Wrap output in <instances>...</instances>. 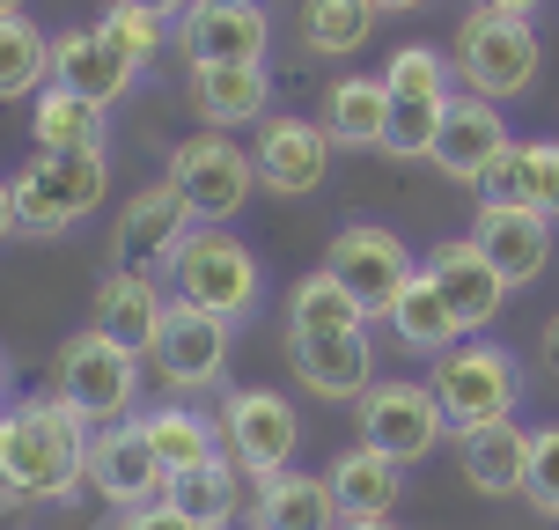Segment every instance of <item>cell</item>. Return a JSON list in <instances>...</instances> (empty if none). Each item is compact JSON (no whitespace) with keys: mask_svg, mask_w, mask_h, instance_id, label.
Instances as JSON below:
<instances>
[{"mask_svg":"<svg viewBox=\"0 0 559 530\" xmlns=\"http://www.w3.org/2000/svg\"><path fill=\"white\" fill-rule=\"evenodd\" d=\"M0 15H23V0H0Z\"/></svg>","mask_w":559,"mask_h":530,"instance_id":"obj_46","label":"cell"},{"mask_svg":"<svg viewBox=\"0 0 559 530\" xmlns=\"http://www.w3.org/2000/svg\"><path fill=\"white\" fill-rule=\"evenodd\" d=\"M442 111H449V104H391L383 155H397V163H419V155L435 148V133H442Z\"/></svg>","mask_w":559,"mask_h":530,"instance_id":"obj_36","label":"cell"},{"mask_svg":"<svg viewBox=\"0 0 559 530\" xmlns=\"http://www.w3.org/2000/svg\"><path fill=\"white\" fill-rule=\"evenodd\" d=\"M52 82L74 89V96H88L96 111H111L118 96L140 82V67L104 45V30H59L52 37Z\"/></svg>","mask_w":559,"mask_h":530,"instance_id":"obj_22","label":"cell"},{"mask_svg":"<svg viewBox=\"0 0 559 530\" xmlns=\"http://www.w3.org/2000/svg\"><path fill=\"white\" fill-rule=\"evenodd\" d=\"M37 148L45 155H74V148H104V111L88 104V96H74V89L45 82L37 89Z\"/></svg>","mask_w":559,"mask_h":530,"instance_id":"obj_33","label":"cell"},{"mask_svg":"<svg viewBox=\"0 0 559 530\" xmlns=\"http://www.w3.org/2000/svg\"><path fill=\"white\" fill-rule=\"evenodd\" d=\"M169 185L185 199L192 228H228L243 214V199L258 192V163H251V148H236L228 133H192L169 155Z\"/></svg>","mask_w":559,"mask_h":530,"instance_id":"obj_7","label":"cell"},{"mask_svg":"<svg viewBox=\"0 0 559 530\" xmlns=\"http://www.w3.org/2000/svg\"><path fill=\"white\" fill-rule=\"evenodd\" d=\"M177 295H163V280L147 273V266H111V273L96 280V295H88V325L104 339H118L126 354H155V339H163V317Z\"/></svg>","mask_w":559,"mask_h":530,"instance_id":"obj_15","label":"cell"},{"mask_svg":"<svg viewBox=\"0 0 559 530\" xmlns=\"http://www.w3.org/2000/svg\"><path fill=\"white\" fill-rule=\"evenodd\" d=\"M472 244L478 258L508 280V295L515 287H531L545 266H552V222L537 214V207H508V199H478V222H472Z\"/></svg>","mask_w":559,"mask_h":530,"instance_id":"obj_16","label":"cell"},{"mask_svg":"<svg viewBox=\"0 0 559 530\" xmlns=\"http://www.w3.org/2000/svg\"><path fill=\"white\" fill-rule=\"evenodd\" d=\"M45 82H52V37L29 15H0V104H15Z\"/></svg>","mask_w":559,"mask_h":530,"instance_id":"obj_34","label":"cell"},{"mask_svg":"<svg viewBox=\"0 0 559 530\" xmlns=\"http://www.w3.org/2000/svg\"><path fill=\"white\" fill-rule=\"evenodd\" d=\"M545 368H552V384H559V317L545 325Z\"/></svg>","mask_w":559,"mask_h":530,"instance_id":"obj_44","label":"cell"},{"mask_svg":"<svg viewBox=\"0 0 559 530\" xmlns=\"http://www.w3.org/2000/svg\"><path fill=\"white\" fill-rule=\"evenodd\" d=\"M332 133L324 118H302V111H273L251 140V163H258V185L265 192H287V199H309L324 177H332Z\"/></svg>","mask_w":559,"mask_h":530,"instance_id":"obj_13","label":"cell"},{"mask_svg":"<svg viewBox=\"0 0 559 530\" xmlns=\"http://www.w3.org/2000/svg\"><path fill=\"white\" fill-rule=\"evenodd\" d=\"M383 126H391V82L383 74H338L324 96L332 148H383Z\"/></svg>","mask_w":559,"mask_h":530,"instance_id":"obj_28","label":"cell"},{"mask_svg":"<svg viewBox=\"0 0 559 530\" xmlns=\"http://www.w3.org/2000/svg\"><path fill=\"white\" fill-rule=\"evenodd\" d=\"M508 148H515V140H508L501 104H486V96H464V89H456V96H449V111H442V133H435V148H427V163L478 192V177L501 163Z\"/></svg>","mask_w":559,"mask_h":530,"instance_id":"obj_17","label":"cell"},{"mask_svg":"<svg viewBox=\"0 0 559 530\" xmlns=\"http://www.w3.org/2000/svg\"><path fill=\"white\" fill-rule=\"evenodd\" d=\"M368 309L346 295V280L338 273H302L295 287H287V332H361Z\"/></svg>","mask_w":559,"mask_h":530,"instance_id":"obj_32","label":"cell"},{"mask_svg":"<svg viewBox=\"0 0 559 530\" xmlns=\"http://www.w3.org/2000/svg\"><path fill=\"white\" fill-rule=\"evenodd\" d=\"M383 325L397 332V346H405V354H427V362H442L449 346L464 339L456 309L442 303V287H435L427 273H413V287H405V295L391 303V317H383Z\"/></svg>","mask_w":559,"mask_h":530,"instance_id":"obj_30","label":"cell"},{"mask_svg":"<svg viewBox=\"0 0 559 530\" xmlns=\"http://www.w3.org/2000/svg\"><path fill=\"white\" fill-rule=\"evenodd\" d=\"M354 420H361L354 443L383 449L391 464H427V457L449 443V420H442V405H435V391H427V384H405V376L376 384V391L354 405Z\"/></svg>","mask_w":559,"mask_h":530,"instance_id":"obj_10","label":"cell"},{"mask_svg":"<svg viewBox=\"0 0 559 530\" xmlns=\"http://www.w3.org/2000/svg\"><path fill=\"white\" fill-rule=\"evenodd\" d=\"M96 30H104V45H111V52H126L133 67H147V59L163 52V23H155V15H140V8H111Z\"/></svg>","mask_w":559,"mask_h":530,"instance_id":"obj_38","label":"cell"},{"mask_svg":"<svg viewBox=\"0 0 559 530\" xmlns=\"http://www.w3.org/2000/svg\"><path fill=\"white\" fill-rule=\"evenodd\" d=\"M0 391H8V354H0Z\"/></svg>","mask_w":559,"mask_h":530,"instance_id":"obj_47","label":"cell"},{"mask_svg":"<svg viewBox=\"0 0 559 530\" xmlns=\"http://www.w3.org/2000/svg\"><path fill=\"white\" fill-rule=\"evenodd\" d=\"M111 8H140V15H155V23H169V15H192L199 0H111Z\"/></svg>","mask_w":559,"mask_h":530,"instance_id":"obj_40","label":"cell"},{"mask_svg":"<svg viewBox=\"0 0 559 530\" xmlns=\"http://www.w3.org/2000/svg\"><path fill=\"white\" fill-rule=\"evenodd\" d=\"M478 199H508V207H537L559 222V140H523L478 177Z\"/></svg>","mask_w":559,"mask_h":530,"instance_id":"obj_27","label":"cell"},{"mask_svg":"<svg viewBox=\"0 0 559 530\" xmlns=\"http://www.w3.org/2000/svg\"><path fill=\"white\" fill-rule=\"evenodd\" d=\"M228 530H251V523H228Z\"/></svg>","mask_w":559,"mask_h":530,"instance_id":"obj_49","label":"cell"},{"mask_svg":"<svg viewBox=\"0 0 559 530\" xmlns=\"http://www.w3.org/2000/svg\"><path fill=\"white\" fill-rule=\"evenodd\" d=\"M287 368L324 405H361L383 384L376 376V339H368V325L361 332H287Z\"/></svg>","mask_w":559,"mask_h":530,"instance_id":"obj_12","label":"cell"},{"mask_svg":"<svg viewBox=\"0 0 559 530\" xmlns=\"http://www.w3.org/2000/svg\"><path fill=\"white\" fill-rule=\"evenodd\" d=\"M427 280L442 287V303L456 309V325H464V339H478L493 317L508 309V280L478 258V244L464 236V244H442V251L427 258Z\"/></svg>","mask_w":559,"mask_h":530,"instance_id":"obj_21","label":"cell"},{"mask_svg":"<svg viewBox=\"0 0 559 530\" xmlns=\"http://www.w3.org/2000/svg\"><path fill=\"white\" fill-rule=\"evenodd\" d=\"M140 420V435H147V449L163 457V472H199L206 457H222V420L214 413H199L192 398H169V405H147Z\"/></svg>","mask_w":559,"mask_h":530,"instance_id":"obj_26","label":"cell"},{"mask_svg":"<svg viewBox=\"0 0 559 530\" xmlns=\"http://www.w3.org/2000/svg\"><path fill=\"white\" fill-rule=\"evenodd\" d=\"M185 59L192 67H265L273 52V15L243 8V0H199L185 15Z\"/></svg>","mask_w":559,"mask_h":530,"instance_id":"obj_18","label":"cell"},{"mask_svg":"<svg viewBox=\"0 0 559 530\" xmlns=\"http://www.w3.org/2000/svg\"><path fill=\"white\" fill-rule=\"evenodd\" d=\"M147 362L163 368L169 398L214 391V384L228 376V317H214V309H192V303H169L163 339H155V354H147Z\"/></svg>","mask_w":559,"mask_h":530,"instance_id":"obj_14","label":"cell"},{"mask_svg":"<svg viewBox=\"0 0 559 530\" xmlns=\"http://www.w3.org/2000/svg\"><path fill=\"white\" fill-rule=\"evenodd\" d=\"M346 516H338L332 502V479L324 472H273V479H258V494H251V530H338Z\"/></svg>","mask_w":559,"mask_h":530,"instance_id":"obj_24","label":"cell"},{"mask_svg":"<svg viewBox=\"0 0 559 530\" xmlns=\"http://www.w3.org/2000/svg\"><path fill=\"white\" fill-rule=\"evenodd\" d=\"M126 530H199V523H192V516H185V508H177V502L163 494V502L133 508V516H126Z\"/></svg>","mask_w":559,"mask_h":530,"instance_id":"obj_39","label":"cell"},{"mask_svg":"<svg viewBox=\"0 0 559 530\" xmlns=\"http://www.w3.org/2000/svg\"><path fill=\"white\" fill-rule=\"evenodd\" d=\"M523 502H531L545 523H559V420L531 435V479H523Z\"/></svg>","mask_w":559,"mask_h":530,"instance_id":"obj_37","label":"cell"},{"mask_svg":"<svg viewBox=\"0 0 559 530\" xmlns=\"http://www.w3.org/2000/svg\"><path fill=\"white\" fill-rule=\"evenodd\" d=\"M88 427L67 398H23L0 413V486L15 502H67L88 464Z\"/></svg>","mask_w":559,"mask_h":530,"instance_id":"obj_1","label":"cell"},{"mask_svg":"<svg viewBox=\"0 0 559 530\" xmlns=\"http://www.w3.org/2000/svg\"><path fill=\"white\" fill-rule=\"evenodd\" d=\"M52 398H67L88 427L133 420V405H140V354H126L118 339H104L96 325H88V332H74L52 354Z\"/></svg>","mask_w":559,"mask_h":530,"instance_id":"obj_6","label":"cell"},{"mask_svg":"<svg viewBox=\"0 0 559 530\" xmlns=\"http://www.w3.org/2000/svg\"><path fill=\"white\" fill-rule=\"evenodd\" d=\"M192 111L206 118V133L265 126L273 118V67H192Z\"/></svg>","mask_w":559,"mask_h":530,"instance_id":"obj_23","label":"cell"},{"mask_svg":"<svg viewBox=\"0 0 559 530\" xmlns=\"http://www.w3.org/2000/svg\"><path fill=\"white\" fill-rule=\"evenodd\" d=\"M169 502L185 508L199 530H228V523H236V508H243V464L222 449V457H206L199 472L169 479Z\"/></svg>","mask_w":559,"mask_h":530,"instance_id":"obj_31","label":"cell"},{"mask_svg":"<svg viewBox=\"0 0 559 530\" xmlns=\"http://www.w3.org/2000/svg\"><path fill=\"white\" fill-rule=\"evenodd\" d=\"M324 479H332L338 516H397V502H405V464H391L383 449H368V443H346L324 464Z\"/></svg>","mask_w":559,"mask_h":530,"instance_id":"obj_25","label":"cell"},{"mask_svg":"<svg viewBox=\"0 0 559 530\" xmlns=\"http://www.w3.org/2000/svg\"><path fill=\"white\" fill-rule=\"evenodd\" d=\"M338 530H397V516H346Z\"/></svg>","mask_w":559,"mask_h":530,"instance_id":"obj_43","label":"cell"},{"mask_svg":"<svg viewBox=\"0 0 559 530\" xmlns=\"http://www.w3.org/2000/svg\"><path fill=\"white\" fill-rule=\"evenodd\" d=\"M15 236H59V228L88 222L104 192H111V163L104 148H74V155H29L15 177Z\"/></svg>","mask_w":559,"mask_h":530,"instance_id":"obj_4","label":"cell"},{"mask_svg":"<svg viewBox=\"0 0 559 530\" xmlns=\"http://www.w3.org/2000/svg\"><path fill=\"white\" fill-rule=\"evenodd\" d=\"M185 228H192V214H185V199H177V185H140L126 207H118L111 222V244H118V266H169V251L185 244Z\"/></svg>","mask_w":559,"mask_h":530,"instance_id":"obj_20","label":"cell"},{"mask_svg":"<svg viewBox=\"0 0 559 530\" xmlns=\"http://www.w3.org/2000/svg\"><path fill=\"white\" fill-rule=\"evenodd\" d=\"M383 15H391L383 0H302L295 37H302V52H317V59H354L368 37H376Z\"/></svg>","mask_w":559,"mask_h":530,"instance_id":"obj_29","label":"cell"},{"mask_svg":"<svg viewBox=\"0 0 559 530\" xmlns=\"http://www.w3.org/2000/svg\"><path fill=\"white\" fill-rule=\"evenodd\" d=\"M449 67H456V89H464V96L515 104V96H531V89H537V67H545L537 23H515V15H486V8H472V15L456 23Z\"/></svg>","mask_w":559,"mask_h":530,"instance_id":"obj_3","label":"cell"},{"mask_svg":"<svg viewBox=\"0 0 559 530\" xmlns=\"http://www.w3.org/2000/svg\"><path fill=\"white\" fill-rule=\"evenodd\" d=\"M456 472L486 502H523L531 479V427L523 420H486L472 435H456Z\"/></svg>","mask_w":559,"mask_h":530,"instance_id":"obj_19","label":"cell"},{"mask_svg":"<svg viewBox=\"0 0 559 530\" xmlns=\"http://www.w3.org/2000/svg\"><path fill=\"white\" fill-rule=\"evenodd\" d=\"M163 273H169V295H177V303L214 309L228 325H243L258 309V287H265L251 244H243L236 228H185V244L169 251Z\"/></svg>","mask_w":559,"mask_h":530,"instance_id":"obj_5","label":"cell"},{"mask_svg":"<svg viewBox=\"0 0 559 530\" xmlns=\"http://www.w3.org/2000/svg\"><path fill=\"white\" fill-rule=\"evenodd\" d=\"M324 273H338L346 280V295L368 309V325L376 317H391V303L413 287V251H405V236L397 228H383V222H346L332 236V251H324Z\"/></svg>","mask_w":559,"mask_h":530,"instance_id":"obj_9","label":"cell"},{"mask_svg":"<svg viewBox=\"0 0 559 530\" xmlns=\"http://www.w3.org/2000/svg\"><path fill=\"white\" fill-rule=\"evenodd\" d=\"M427 391L442 405L449 435H472L486 420H515V405H523V362H515V346H501V339H456L442 362H435Z\"/></svg>","mask_w":559,"mask_h":530,"instance_id":"obj_2","label":"cell"},{"mask_svg":"<svg viewBox=\"0 0 559 530\" xmlns=\"http://www.w3.org/2000/svg\"><path fill=\"white\" fill-rule=\"evenodd\" d=\"M222 449L243 464V479H273L295 464L302 449V413L287 391H265V384H243V391L222 398Z\"/></svg>","mask_w":559,"mask_h":530,"instance_id":"obj_8","label":"cell"},{"mask_svg":"<svg viewBox=\"0 0 559 530\" xmlns=\"http://www.w3.org/2000/svg\"><path fill=\"white\" fill-rule=\"evenodd\" d=\"M383 82H391V104H449L456 96V67L435 45H397Z\"/></svg>","mask_w":559,"mask_h":530,"instance_id":"obj_35","label":"cell"},{"mask_svg":"<svg viewBox=\"0 0 559 530\" xmlns=\"http://www.w3.org/2000/svg\"><path fill=\"white\" fill-rule=\"evenodd\" d=\"M8 228H15V185L0 177V236H8Z\"/></svg>","mask_w":559,"mask_h":530,"instance_id":"obj_42","label":"cell"},{"mask_svg":"<svg viewBox=\"0 0 559 530\" xmlns=\"http://www.w3.org/2000/svg\"><path fill=\"white\" fill-rule=\"evenodd\" d=\"M0 413H8V405H0Z\"/></svg>","mask_w":559,"mask_h":530,"instance_id":"obj_50","label":"cell"},{"mask_svg":"<svg viewBox=\"0 0 559 530\" xmlns=\"http://www.w3.org/2000/svg\"><path fill=\"white\" fill-rule=\"evenodd\" d=\"M243 8H265V0H243Z\"/></svg>","mask_w":559,"mask_h":530,"instance_id":"obj_48","label":"cell"},{"mask_svg":"<svg viewBox=\"0 0 559 530\" xmlns=\"http://www.w3.org/2000/svg\"><path fill=\"white\" fill-rule=\"evenodd\" d=\"M383 8H391V15H397V8H427V0H383Z\"/></svg>","mask_w":559,"mask_h":530,"instance_id":"obj_45","label":"cell"},{"mask_svg":"<svg viewBox=\"0 0 559 530\" xmlns=\"http://www.w3.org/2000/svg\"><path fill=\"white\" fill-rule=\"evenodd\" d=\"M82 486L104 508L133 516V508H147V502H163V494H169V472H163V457L147 449L140 420H111V427H96V435H88Z\"/></svg>","mask_w":559,"mask_h":530,"instance_id":"obj_11","label":"cell"},{"mask_svg":"<svg viewBox=\"0 0 559 530\" xmlns=\"http://www.w3.org/2000/svg\"><path fill=\"white\" fill-rule=\"evenodd\" d=\"M478 8H486V15H515V23H537V8H545V0H478Z\"/></svg>","mask_w":559,"mask_h":530,"instance_id":"obj_41","label":"cell"}]
</instances>
